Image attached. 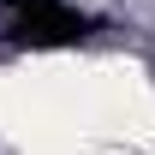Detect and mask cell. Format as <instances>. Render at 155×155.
Returning <instances> with one entry per match:
<instances>
[{"label": "cell", "mask_w": 155, "mask_h": 155, "mask_svg": "<svg viewBox=\"0 0 155 155\" xmlns=\"http://www.w3.org/2000/svg\"><path fill=\"white\" fill-rule=\"evenodd\" d=\"M96 24L72 12L66 0H18V12L6 24V42L12 48H78Z\"/></svg>", "instance_id": "6da1fadb"}]
</instances>
